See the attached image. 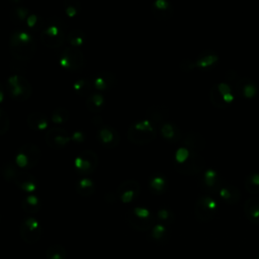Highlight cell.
Instances as JSON below:
<instances>
[{
    "label": "cell",
    "instance_id": "obj_3",
    "mask_svg": "<svg viewBox=\"0 0 259 259\" xmlns=\"http://www.w3.org/2000/svg\"><path fill=\"white\" fill-rule=\"evenodd\" d=\"M39 37L41 42L49 48L61 47L66 38L64 22L57 17L47 18Z\"/></svg>",
    "mask_w": 259,
    "mask_h": 259
},
{
    "label": "cell",
    "instance_id": "obj_33",
    "mask_svg": "<svg viewBox=\"0 0 259 259\" xmlns=\"http://www.w3.org/2000/svg\"><path fill=\"white\" fill-rule=\"evenodd\" d=\"M93 87V83L88 78H81L75 81L73 84L74 91L79 96H87Z\"/></svg>",
    "mask_w": 259,
    "mask_h": 259
},
{
    "label": "cell",
    "instance_id": "obj_40",
    "mask_svg": "<svg viewBox=\"0 0 259 259\" xmlns=\"http://www.w3.org/2000/svg\"><path fill=\"white\" fill-rule=\"evenodd\" d=\"M45 20L42 17L36 15V14H33V13H30V15L27 17L26 19V26L31 29V30H41L42 27H44V24H45Z\"/></svg>",
    "mask_w": 259,
    "mask_h": 259
},
{
    "label": "cell",
    "instance_id": "obj_29",
    "mask_svg": "<svg viewBox=\"0 0 259 259\" xmlns=\"http://www.w3.org/2000/svg\"><path fill=\"white\" fill-rule=\"evenodd\" d=\"M27 124L31 130L44 131L48 127V119L40 112H32L27 116Z\"/></svg>",
    "mask_w": 259,
    "mask_h": 259
},
{
    "label": "cell",
    "instance_id": "obj_38",
    "mask_svg": "<svg viewBox=\"0 0 259 259\" xmlns=\"http://www.w3.org/2000/svg\"><path fill=\"white\" fill-rule=\"evenodd\" d=\"M2 176L7 180V181H14L15 177L18 174V169L17 165L13 162H6L2 168H1Z\"/></svg>",
    "mask_w": 259,
    "mask_h": 259
},
{
    "label": "cell",
    "instance_id": "obj_45",
    "mask_svg": "<svg viewBox=\"0 0 259 259\" xmlns=\"http://www.w3.org/2000/svg\"><path fill=\"white\" fill-rule=\"evenodd\" d=\"M85 139H86V135L82 131H75L71 136V140L74 141L75 143H82L85 141Z\"/></svg>",
    "mask_w": 259,
    "mask_h": 259
},
{
    "label": "cell",
    "instance_id": "obj_18",
    "mask_svg": "<svg viewBox=\"0 0 259 259\" xmlns=\"http://www.w3.org/2000/svg\"><path fill=\"white\" fill-rule=\"evenodd\" d=\"M206 140L202 134L196 131H190L183 138V147L195 153H199L205 148Z\"/></svg>",
    "mask_w": 259,
    "mask_h": 259
},
{
    "label": "cell",
    "instance_id": "obj_11",
    "mask_svg": "<svg viewBox=\"0 0 259 259\" xmlns=\"http://www.w3.org/2000/svg\"><path fill=\"white\" fill-rule=\"evenodd\" d=\"M19 233L25 243L33 245L39 241L42 235V228L35 218L27 217L21 222Z\"/></svg>",
    "mask_w": 259,
    "mask_h": 259
},
{
    "label": "cell",
    "instance_id": "obj_48",
    "mask_svg": "<svg viewBox=\"0 0 259 259\" xmlns=\"http://www.w3.org/2000/svg\"><path fill=\"white\" fill-rule=\"evenodd\" d=\"M258 259H259V257H258Z\"/></svg>",
    "mask_w": 259,
    "mask_h": 259
},
{
    "label": "cell",
    "instance_id": "obj_43",
    "mask_svg": "<svg viewBox=\"0 0 259 259\" xmlns=\"http://www.w3.org/2000/svg\"><path fill=\"white\" fill-rule=\"evenodd\" d=\"M9 125L10 121L7 113L0 108V136L4 135L8 131Z\"/></svg>",
    "mask_w": 259,
    "mask_h": 259
},
{
    "label": "cell",
    "instance_id": "obj_42",
    "mask_svg": "<svg viewBox=\"0 0 259 259\" xmlns=\"http://www.w3.org/2000/svg\"><path fill=\"white\" fill-rule=\"evenodd\" d=\"M157 219L160 222L159 224L166 225V224H170L173 222L174 214L171 210H169L167 208H161L157 212Z\"/></svg>",
    "mask_w": 259,
    "mask_h": 259
},
{
    "label": "cell",
    "instance_id": "obj_15",
    "mask_svg": "<svg viewBox=\"0 0 259 259\" xmlns=\"http://www.w3.org/2000/svg\"><path fill=\"white\" fill-rule=\"evenodd\" d=\"M200 187L207 193H218L223 185L219 173L213 169H206L202 172V176L199 180Z\"/></svg>",
    "mask_w": 259,
    "mask_h": 259
},
{
    "label": "cell",
    "instance_id": "obj_21",
    "mask_svg": "<svg viewBox=\"0 0 259 259\" xmlns=\"http://www.w3.org/2000/svg\"><path fill=\"white\" fill-rule=\"evenodd\" d=\"M93 88L98 91L110 90L116 83V76L109 71H102L98 73L92 80Z\"/></svg>",
    "mask_w": 259,
    "mask_h": 259
},
{
    "label": "cell",
    "instance_id": "obj_28",
    "mask_svg": "<svg viewBox=\"0 0 259 259\" xmlns=\"http://www.w3.org/2000/svg\"><path fill=\"white\" fill-rule=\"evenodd\" d=\"M149 189L155 195L163 194L167 189V181L165 177L161 175H153L149 179Z\"/></svg>",
    "mask_w": 259,
    "mask_h": 259
},
{
    "label": "cell",
    "instance_id": "obj_10",
    "mask_svg": "<svg viewBox=\"0 0 259 259\" xmlns=\"http://www.w3.org/2000/svg\"><path fill=\"white\" fill-rule=\"evenodd\" d=\"M219 204L217 200L210 195H203L196 201L194 213L199 222H209L217 214Z\"/></svg>",
    "mask_w": 259,
    "mask_h": 259
},
{
    "label": "cell",
    "instance_id": "obj_30",
    "mask_svg": "<svg viewBox=\"0 0 259 259\" xmlns=\"http://www.w3.org/2000/svg\"><path fill=\"white\" fill-rule=\"evenodd\" d=\"M21 207L22 209L29 214H33L39 211L40 207H41V202L39 200V198L34 195V194H29L27 195L21 203Z\"/></svg>",
    "mask_w": 259,
    "mask_h": 259
},
{
    "label": "cell",
    "instance_id": "obj_13",
    "mask_svg": "<svg viewBox=\"0 0 259 259\" xmlns=\"http://www.w3.org/2000/svg\"><path fill=\"white\" fill-rule=\"evenodd\" d=\"M45 140L48 146L51 148L61 149L69 144L71 141V136L62 127H52L46 132Z\"/></svg>",
    "mask_w": 259,
    "mask_h": 259
},
{
    "label": "cell",
    "instance_id": "obj_36",
    "mask_svg": "<svg viewBox=\"0 0 259 259\" xmlns=\"http://www.w3.org/2000/svg\"><path fill=\"white\" fill-rule=\"evenodd\" d=\"M47 259H66V250L60 244H54L48 247L46 251Z\"/></svg>",
    "mask_w": 259,
    "mask_h": 259
},
{
    "label": "cell",
    "instance_id": "obj_17",
    "mask_svg": "<svg viewBox=\"0 0 259 259\" xmlns=\"http://www.w3.org/2000/svg\"><path fill=\"white\" fill-rule=\"evenodd\" d=\"M153 16L159 21H166L173 16L174 8L167 0H156L151 5Z\"/></svg>",
    "mask_w": 259,
    "mask_h": 259
},
{
    "label": "cell",
    "instance_id": "obj_31",
    "mask_svg": "<svg viewBox=\"0 0 259 259\" xmlns=\"http://www.w3.org/2000/svg\"><path fill=\"white\" fill-rule=\"evenodd\" d=\"M10 19L17 25H21L26 22L27 17L30 15V11L28 8L24 6H14L11 8L10 12Z\"/></svg>",
    "mask_w": 259,
    "mask_h": 259
},
{
    "label": "cell",
    "instance_id": "obj_24",
    "mask_svg": "<svg viewBox=\"0 0 259 259\" xmlns=\"http://www.w3.org/2000/svg\"><path fill=\"white\" fill-rule=\"evenodd\" d=\"M219 61V55L208 49V50H204L202 51L195 59H194V62H195V67H198L200 69H207V68H210L212 67L214 64H217Z\"/></svg>",
    "mask_w": 259,
    "mask_h": 259
},
{
    "label": "cell",
    "instance_id": "obj_35",
    "mask_svg": "<svg viewBox=\"0 0 259 259\" xmlns=\"http://www.w3.org/2000/svg\"><path fill=\"white\" fill-rule=\"evenodd\" d=\"M85 33L80 29H73L67 35V40L70 44V47L74 48H79L80 46H82L85 41Z\"/></svg>",
    "mask_w": 259,
    "mask_h": 259
},
{
    "label": "cell",
    "instance_id": "obj_7",
    "mask_svg": "<svg viewBox=\"0 0 259 259\" xmlns=\"http://www.w3.org/2000/svg\"><path fill=\"white\" fill-rule=\"evenodd\" d=\"M209 99L214 107L219 109H225L233 103L235 99V93L228 82L221 81L211 87L209 92Z\"/></svg>",
    "mask_w": 259,
    "mask_h": 259
},
{
    "label": "cell",
    "instance_id": "obj_37",
    "mask_svg": "<svg viewBox=\"0 0 259 259\" xmlns=\"http://www.w3.org/2000/svg\"><path fill=\"white\" fill-rule=\"evenodd\" d=\"M70 114L69 111L65 107H57L53 110L51 119L56 124H63L69 120Z\"/></svg>",
    "mask_w": 259,
    "mask_h": 259
},
{
    "label": "cell",
    "instance_id": "obj_26",
    "mask_svg": "<svg viewBox=\"0 0 259 259\" xmlns=\"http://www.w3.org/2000/svg\"><path fill=\"white\" fill-rule=\"evenodd\" d=\"M105 106V99L100 93L90 94L86 98V108L92 113H99Z\"/></svg>",
    "mask_w": 259,
    "mask_h": 259
},
{
    "label": "cell",
    "instance_id": "obj_6",
    "mask_svg": "<svg viewBox=\"0 0 259 259\" xmlns=\"http://www.w3.org/2000/svg\"><path fill=\"white\" fill-rule=\"evenodd\" d=\"M41 157V151L39 147L33 143H27L22 145L16 156L15 164L22 170H28L35 167Z\"/></svg>",
    "mask_w": 259,
    "mask_h": 259
},
{
    "label": "cell",
    "instance_id": "obj_20",
    "mask_svg": "<svg viewBox=\"0 0 259 259\" xmlns=\"http://www.w3.org/2000/svg\"><path fill=\"white\" fill-rule=\"evenodd\" d=\"M14 183L18 188L30 194H32V192L35 191L37 187V180L35 176L25 170L18 172L14 179Z\"/></svg>",
    "mask_w": 259,
    "mask_h": 259
},
{
    "label": "cell",
    "instance_id": "obj_46",
    "mask_svg": "<svg viewBox=\"0 0 259 259\" xmlns=\"http://www.w3.org/2000/svg\"><path fill=\"white\" fill-rule=\"evenodd\" d=\"M116 199H118L117 194L115 195V194H113V193H107V194H106V196H105V200H106L107 202H110V203L115 202V201H116Z\"/></svg>",
    "mask_w": 259,
    "mask_h": 259
},
{
    "label": "cell",
    "instance_id": "obj_27",
    "mask_svg": "<svg viewBox=\"0 0 259 259\" xmlns=\"http://www.w3.org/2000/svg\"><path fill=\"white\" fill-rule=\"evenodd\" d=\"M160 133H161V136L165 140L172 142V143L179 141L181 138L180 130L175 124H173L169 121H167L160 127Z\"/></svg>",
    "mask_w": 259,
    "mask_h": 259
},
{
    "label": "cell",
    "instance_id": "obj_25",
    "mask_svg": "<svg viewBox=\"0 0 259 259\" xmlns=\"http://www.w3.org/2000/svg\"><path fill=\"white\" fill-rule=\"evenodd\" d=\"M244 213L252 224H259V198L251 197L244 203Z\"/></svg>",
    "mask_w": 259,
    "mask_h": 259
},
{
    "label": "cell",
    "instance_id": "obj_39",
    "mask_svg": "<svg viewBox=\"0 0 259 259\" xmlns=\"http://www.w3.org/2000/svg\"><path fill=\"white\" fill-rule=\"evenodd\" d=\"M63 6L65 13L72 18L76 17L81 10V4L78 0H66L64 1Z\"/></svg>",
    "mask_w": 259,
    "mask_h": 259
},
{
    "label": "cell",
    "instance_id": "obj_8",
    "mask_svg": "<svg viewBox=\"0 0 259 259\" xmlns=\"http://www.w3.org/2000/svg\"><path fill=\"white\" fill-rule=\"evenodd\" d=\"M127 222L137 231H147L153 227L155 218L148 208L137 206L127 213Z\"/></svg>",
    "mask_w": 259,
    "mask_h": 259
},
{
    "label": "cell",
    "instance_id": "obj_23",
    "mask_svg": "<svg viewBox=\"0 0 259 259\" xmlns=\"http://www.w3.org/2000/svg\"><path fill=\"white\" fill-rule=\"evenodd\" d=\"M218 194L220 198L227 204H236L241 198V193L239 189L231 184H223Z\"/></svg>",
    "mask_w": 259,
    "mask_h": 259
},
{
    "label": "cell",
    "instance_id": "obj_12",
    "mask_svg": "<svg viewBox=\"0 0 259 259\" xmlns=\"http://www.w3.org/2000/svg\"><path fill=\"white\" fill-rule=\"evenodd\" d=\"M74 166L77 173L81 175H89L93 173L98 166V156L92 150H84L75 158Z\"/></svg>",
    "mask_w": 259,
    "mask_h": 259
},
{
    "label": "cell",
    "instance_id": "obj_47",
    "mask_svg": "<svg viewBox=\"0 0 259 259\" xmlns=\"http://www.w3.org/2000/svg\"><path fill=\"white\" fill-rule=\"evenodd\" d=\"M4 101V87L0 83V104Z\"/></svg>",
    "mask_w": 259,
    "mask_h": 259
},
{
    "label": "cell",
    "instance_id": "obj_19",
    "mask_svg": "<svg viewBox=\"0 0 259 259\" xmlns=\"http://www.w3.org/2000/svg\"><path fill=\"white\" fill-rule=\"evenodd\" d=\"M235 91L244 98L250 99L257 95L258 93V86L257 84L250 78L244 77L239 78L235 83Z\"/></svg>",
    "mask_w": 259,
    "mask_h": 259
},
{
    "label": "cell",
    "instance_id": "obj_9",
    "mask_svg": "<svg viewBox=\"0 0 259 259\" xmlns=\"http://www.w3.org/2000/svg\"><path fill=\"white\" fill-rule=\"evenodd\" d=\"M59 63L66 70L77 71L84 65V55L79 48L67 47L61 52Z\"/></svg>",
    "mask_w": 259,
    "mask_h": 259
},
{
    "label": "cell",
    "instance_id": "obj_34",
    "mask_svg": "<svg viewBox=\"0 0 259 259\" xmlns=\"http://www.w3.org/2000/svg\"><path fill=\"white\" fill-rule=\"evenodd\" d=\"M245 189L250 194L259 193V173H252L245 178Z\"/></svg>",
    "mask_w": 259,
    "mask_h": 259
},
{
    "label": "cell",
    "instance_id": "obj_41",
    "mask_svg": "<svg viewBox=\"0 0 259 259\" xmlns=\"http://www.w3.org/2000/svg\"><path fill=\"white\" fill-rule=\"evenodd\" d=\"M166 235H167V228L165 225L157 224L151 230V237L155 241H160V240L164 239L166 237Z\"/></svg>",
    "mask_w": 259,
    "mask_h": 259
},
{
    "label": "cell",
    "instance_id": "obj_44",
    "mask_svg": "<svg viewBox=\"0 0 259 259\" xmlns=\"http://www.w3.org/2000/svg\"><path fill=\"white\" fill-rule=\"evenodd\" d=\"M182 71H190L195 68V62L191 59H183L179 65Z\"/></svg>",
    "mask_w": 259,
    "mask_h": 259
},
{
    "label": "cell",
    "instance_id": "obj_1",
    "mask_svg": "<svg viewBox=\"0 0 259 259\" xmlns=\"http://www.w3.org/2000/svg\"><path fill=\"white\" fill-rule=\"evenodd\" d=\"M205 159L199 153L191 152L184 147L179 148L175 153L174 167L175 170L187 176L196 175L205 169Z\"/></svg>",
    "mask_w": 259,
    "mask_h": 259
},
{
    "label": "cell",
    "instance_id": "obj_22",
    "mask_svg": "<svg viewBox=\"0 0 259 259\" xmlns=\"http://www.w3.org/2000/svg\"><path fill=\"white\" fill-rule=\"evenodd\" d=\"M98 139L103 146L107 148H114L118 146L120 136L115 128L110 126H102L98 130Z\"/></svg>",
    "mask_w": 259,
    "mask_h": 259
},
{
    "label": "cell",
    "instance_id": "obj_2",
    "mask_svg": "<svg viewBox=\"0 0 259 259\" xmlns=\"http://www.w3.org/2000/svg\"><path fill=\"white\" fill-rule=\"evenodd\" d=\"M9 50L18 61L27 62L36 52V42L33 36L25 30H14L9 37Z\"/></svg>",
    "mask_w": 259,
    "mask_h": 259
},
{
    "label": "cell",
    "instance_id": "obj_4",
    "mask_svg": "<svg viewBox=\"0 0 259 259\" xmlns=\"http://www.w3.org/2000/svg\"><path fill=\"white\" fill-rule=\"evenodd\" d=\"M157 136V128L148 120H138L127 130V139L136 145H145L152 142Z\"/></svg>",
    "mask_w": 259,
    "mask_h": 259
},
{
    "label": "cell",
    "instance_id": "obj_5",
    "mask_svg": "<svg viewBox=\"0 0 259 259\" xmlns=\"http://www.w3.org/2000/svg\"><path fill=\"white\" fill-rule=\"evenodd\" d=\"M6 89L11 98L23 102L31 97L32 86L29 81L18 74H14L7 79Z\"/></svg>",
    "mask_w": 259,
    "mask_h": 259
},
{
    "label": "cell",
    "instance_id": "obj_16",
    "mask_svg": "<svg viewBox=\"0 0 259 259\" xmlns=\"http://www.w3.org/2000/svg\"><path fill=\"white\" fill-rule=\"evenodd\" d=\"M146 116L156 128H160L168 120L169 109L164 105H153L147 109Z\"/></svg>",
    "mask_w": 259,
    "mask_h": 259
},
{
    "label": "cell",
    "instance_id": "obj_14",
    "mask_svg": "<svg viewBox=\"0 0 259 259\" xmlns=\"http://www.w3.org/2000/svg\"><path fill=\"white\" fill-rule=\"evenodd\" d=\"M140 189V184L137 180L127 179L119 184L116 190V194L121 202L130 203L139 196Z\"/></svg>",
    "mask_w": 259,
    "mask_h": 259
},
{
    "label": "cell",
    "instance_id": "obj_32",
    "mask_svg": "<svg viewBox=\"0 0 259 259\" xmlns=\"http://www.w3.org/2000/svg\"><path fill=\"white\" fill-rule=\"evenodd\" d=\"M76 191L80 196H91L95 191L94 182L90 178H81L76 183Z\"/></svg>",
    "mask_w": 259,
    "mask_h": 259
}]
</instances>
